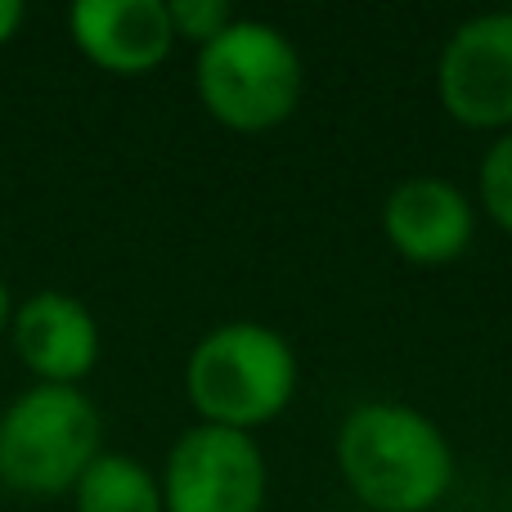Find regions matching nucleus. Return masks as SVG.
Wrapping results in <instances>:
<instances>
[{"label":"nucleus","mask_w":512,"mask_h":512,"mask_svg":"<svg viewBox=\"0 0 512 512\" xmlns=\"http://www.w3.org/2000/svg\"><path fill=\"white\" fill-rule=\"evenodd\" d=\"M68 32L77 50L113 77H144L176 50L167 0H77Z\"/></svg>","instance_id":"nucleus-8"},{"label":"nucleus","mask_w":512,"mask_h":512,"mask_svg":"<svg viewBox=\"0 0 512 512\" xmlns=\"http://www.w3.org/2000/svg\"><path fill=\"white\" fill-rule=\"evenodd\" d=\"M167 14H171L176 41H189L198 50L234 23V9L225 0H167Z\"/></svg>","instance_id":"nucleus-12"},{"label":"nucleus","mask_w":512,"mask_h":512,"mask_svg":"<svg viewBox=\"0 0 512 512\" xmlns=\"http://www.w3.org/2000/svg\"><path fill=\"white\" fill-rule=\"evenodd\" d=\"M72 508L77 512H167L162 508L158 477L140 459H131V454H108V450L72 486Z\"/></svg>","instance_id":"nucleus-10"},{"label":"nucleus","mask_w":512,"mask_h":512,"mask_svg":"<svg viewBox=\"0 0 512 512\" xmlns=\"http://www.w3.org/2000/svg\"><path fill=\"white\" fill-rule=\"evenodd\" d=\"M436 99L468 131H512V9L472 14L445 36Z\"/></svg>","instance_id":"nucleus-6"},{"label":"nucleus","mask_w":512,"mask_h":512,"mask_svg":"<svg viewBox=\"0 0 512 512\" xmlns=\"http://www.w3.org/2000/svg\"><path fill=\"white\" fill-rule=\"evenodd\" d=\"M9 319H14V306H9V288H5V279H0V337L9 333Z\"/></svg>","instance_id":"nucleus-14"},{"label":"nucleus","mask_w":512,"mask_h":512,"mask_svg":"<svg viewBox=\"0 0 512 512\" xmlns=\"http://www.w3.org/2000/svg\"><path fill=\"white\" fill-rule=\"evenodd\" d=\"M23 14H27V9L18 5V0H0V45H9L18 36V27H23Z\"/></svg>","instance_id":"nucleus-13"},{"label":"nucleus","mask_w":512,"mask_h":512,"mask_svg":"<svg viewBox=\"0 0 512 512\" xmlns=\"http://www.w3.org/2000/svg\"><path fill=\"white\" fill-rule=\"evenodd\" d=\"M481 207L504 234H512V131L495 135V144L481 158Z\"/></svg>","instance_id":"nucleus-11"},{"label":"nucleus","mask_w":512,"mask_h":512,"mask_svg":"<svg viewBox=\"0 0 512 512\" xmlns=\"http://www.w3.org/2000/svg\"><path fill=\"white\" fill-rule=\"evenodd\" d=\"M14 351L41 387H77L99 364V324L77 297L59 288L32 292L9 319Z\"/></svg>","instance_id":"nucleus-9"},{"label":"nucleus","mask_w":512,"mask_h":512,"mask_svg":"<svg viewBox=\"0 0 512 512\" xmlns=\"http://www.w3.org/2000/svg\"><path fill=\"white\" fill-rule=\"evenodd\" d=\"M158 486L167 512H261L270 468L256 436L194 423L167 450Z\"/></svg>","instance_id":"nucleus-5"},{"label":"nucleus","mask_w":512,"mask_h":512,"mask_svg":"<svg viewBox=\"0 0 512 512\" xmlns=\"http://www.w3.org/2000/svg\"><path fill=\"white\" fill-rule=\"evenodd\" d=\"M104 454V418L81 387H41L0 414V486L14 495H68Z\"/></svg>","instance_id":"nucleus-4"},{"label":"nucleus","mask_w":512,"mask_h":512,"mask_svg":"<svg viewBox=\"0 0 512 512\" xmlns=\"http://www.w3.org/2000/svg\"><path fill=\"white\" fill-rule=\"evenodd\" d=\"M337 472L369 512H432L454 486V450L436 418L405 400H364L337 427Z\"/></svg>","instance_id":"nucleus-1"},{"label":"nucleus","mask_w":512,"mask_h":512,"mask_svg":"<svg viewBox=\"0 0 512 512\" xmlns=\"http://www.w3.org/2000/svg\"><path fill=\"white\" fill-rule=\"evenodd\" d=\"M194 86L207 117L225 131L261 135L283 126L306 95V63L288 32L261 18H234L194 59Z\"/></svg>","instance_id":"nucleus-3"},{"label":"nucleus","mask_w":512,"mask_h":512,"mask_svg":"<svg viewBox=\"0 0 512 512\" xmlns=\"http://www.w3.org/2000/svg\"><path fill=\"white\" fill-rule=\"evenodd\" d=\"M301 360L292 342L270 324L230 319L194 342L185 360V396L198 423L256 432L292 405Z\"/></svg>","instance_id":"nucleus-2"},{"label":"nucleus","mask_w":512,"mask_h":512,"mask_svg":"<svg viewBox=\"0 0 512 512\" xmlns=\"http://www.w3.org/2000/svg\"><path fill=\"white\" fill-rule=\"evenodd\" d=\"M382 234L391 252L409 265H454L472 248L477 207L454 180L445 176H409L382 203Z\"/></svg>","instance_id":"nucleus-7"}]
</instances>
